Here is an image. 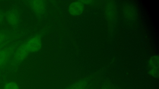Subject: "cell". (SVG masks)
<instances>
[{
  "instance_id": "obj_1",
  "label": "cell",
  "mask_w": 159,
  "mask_h": 89,
  "mask_svg": "<svg viewBox=\"0 0 159 89\" xmlns=\"http://www.w3.org/2000/svg\"><path fill=\"white\" fill-rule=\"evenodd\" d=\"M23 44L27 50L30 53L38 51L41 47L42 42L39 36H35L29 39Z\"/></svg>"
},
{
  "instance_id": "obj_2",
  "label": "cell",
  "mask_w": 159,
  "mask_h": 89,
  "mask_svg": "<svg viewBox=\"0 0 159 89\" xmlns=\"http://www.w3.org/2000/svg\"><path fill=\"white\" fill-rule=\"evenodd\" d=\"M149 68L148 74L151 76L157 78L159 74V59L157 56L152 57L149 60L148 63Z\"/></svg>"
},
{
  "instance_id": "obj_3",
  "label": "cell",
  "mask_w": 159,
  "mask_h": 89,
  "mask_svg": "<svg viewBox=\"0 0 159 89\" xmlns=\"http://www.w3.org/2000/svg\"><path fill=\"white\" fill-rule=\"evenodd\" d=\"M14 50V48L12 47H8L0 50V68L7 63Z\"/></svg>"
},
{
  "instance_id": "obj_4",
  "label": "cell",
  "mask_w": 159,
  "mask_h": 89,
  "mask_svg": "<svg viewBox=\"0 0 159 89\" xmlns=\"http://www.w3.org/2000/svg\"><path fill=\"white\" fill-rule=\"evenodd\" d=\"M29 53L23 44L15 51L13 56L14 59L16 62H20L27 57Z\"/></svg>"
},
{
  "instance_id": "obj_5",
  "label": "cell",
  "mask_w": 159,
  "mask_h": 89,
  "mask_svg": "<svg viewBox=\"0 0 159 89\" xmlns=\"http://www.w3.org/2000/svg\"><path fill=\"white\" fill-rule=\"evenodd\" d=\"M84 10V5L81 1L71 3L69 7V11L73 15H78L81 14Z\"/></svg>"
},
{
  "instance_id": "obj_6",
  "label": "cell",
  "mask_w": 159,
  "mask_h": 89,
  "mask_svg": "<svg viewBox=\"0 0 159 89\" xmlns=\"http://www.w3.org/2000/svg\"><path fill=\"white\" fill-rule=\"evenodd\" d=\"M7 18L8 23L11 25H16L18 23V18L15 12H11L8 13Z\"/></svg>"
},
{
  "instance_id": "obj_7",
  "label": "cell",
  "mask_w": 159,
  "mask_h": 89,
  "mask_svg": "<svg viewBox=\"0 0 159 89\" xmlns=\"http://www.w3.org/2000/svg\"><path fill=\"white\" fill-rule=\"evenodd\" d=\"M98 89H118L108 79L101 82Z\"/></svg>"
},
{
  "instance_id": "obj_8",
  "label": "cell",
  "mask_w": 159,
  "mask_h": 89,
  "mask_svg": "<svg viewBox=\"0 0 159 89\" xmlns=\"http://www.w3.org/2000/svg\"><path fill=\"white\" fill-rule=\"evenodd\" d=\"M3 89H20V88L16 83L11 81L6 83L4 86Z\"/></svg>"
},
{
  "instance_id": "obj_9",
  "label": "cell",
  "mask_w": 159,
  "mask_h": 89,
  "mask_svg": "<svg viewBox=\"0 0 159 89\" xmlns=\"http://www.w3.org/2000/svg\"><path fill=\"white\" fill-rule=\"evenodd\" d=\"M6 37V35L3 33H0V45L2 44Z\"/></svg>"
},
{
  "instance_id": "obj_10",
  "label": "cell",
  "mask_w": 159,
  "mask_h": 89,
  "mask_svg": "<svg viewBox=\"0 0 159 89\" xmlns=\"http://www.w3.org/2000/svg\"><path fill=\"white\" fill-rule=\"evenodd\" d=\"M2 19V16L1 14L0 13V22L1 21Z\"/></svg>"
},
{
  "instance_id": "obj_11",
  "label": "cell",
  "mask_w": 159,
  "mask_h": 89,
  "mask_svg": "<svg viewBox=\"0 0 159 89\" xmlns=\"http://www.w3.org/2000/svg\"><path fill=\"white\" fill-rule=\"evenodd\" d=\"M0 45V48H1V45Z\"/></svg>"
}]
</instances>
